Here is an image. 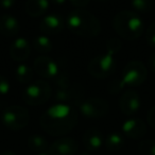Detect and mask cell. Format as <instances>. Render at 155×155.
<instances>
[{
    "mask_svg": "<svg viewBox=\"0 0 155 155\" xmlns=\"http://www.w3.org/2000/svg\"><path fill=\"white\" fill-rule=\"evenodd\" d=\"M16 80L21 84H30L34 77V70L27 64H20L15 69Z\"/></svg>",
    "mask_w": 155,
    "mask_h": 155,
    "instance_id": "obj_20",
    "label": "cell"
},
{
    "mask_svg": "<svg viewBox=\"0 0 155 155\" xmlns=\"http://www.w3.org/2000/svg\"><path fill=\"white\" fill-rule=\"evenodd\" d=\"M54 99L58 103H66L72 106H79L84 100V88L80 84L70 83L63 88L56 89Z\"/></svg>",
    "mask_w": 155,
    "mask_h": 155,
    "instance_id": "obj_9",
    "label": "cell"
},
{
    "mask_svg": "<svg viewBox=\"0 0 155 155\" xmlns=\"http://www.w3.org/2000/svg\"><path fill=\"white\" fill-rule=\"evenodd\" d=\"M104 138L97 129H89L83 135V143L88 151H98L102 147Z\"/></svg>",
    "mask_w": 155,
    "mask_h": 155,
    "instance_id": "obj_17",
    "label": "cell"
},
{
    "mask_svg": "<svg viewBox=\"0 0 155 155\" xmlns=\"http://www.w3.org/2000/svg\"><path fill=\"white\" fill-rule=\"evenodd\" d=\"M69 1L77 9H83V8H85L86 5H89L91 0H69Z\"/></svg>",
    "mask_w": 155,
    "mask_h": 155,
    "instance_id": "obj_28",
    "label": "cell"
},
{
    "mask_svg": "<svg viewBox=\"0 0 155 155\" xmlns=\"http://www.w3.org/2000/svg\"><path fill=\"white\" fill-rule=\"evenodd\" d=\"M122 48L118 38H110L106 43V51L94 58L87 66V71L96 79H105L112 75L116 69V55Z\"/></svg>",
    "mask_w": 155,
    "mask_h": 155,
    "instance_id": "obj_3",
    "label": "cell"
},
{
    "mask_svg": "<svg viewBox=\"0 0 155 155\" xmlns=\"http://www.w3.org/2000/svg\"><path fill=\"white\" fill-rule=\"evenodd\" d=\"M33 70L44 79H53L60 74V68L56 62L46 55L35 58L33 63Z\"/></svg>",
    "mask_w": 155,
    "mask_h": 155,
    "instance_id": "obj_10",
    "label": "cell"
},
{
    "mask_svg": "<svg viewBox=\"0 0 155 155\" xmlns=\"http://www.w3.org/2000/svg\"><path fill=\"white\" fill-rule=\"evenodd\" d=\"M49 9V0H27L26 12L30 17L43 16Z\"/></svg>",
    "mask_w": 155,
    "mask_h": 155,
    "instance_id": "obj_18",
    "label": "cell"
},
{
    "mask_svg": "<svg viewBox=\"0 0 155 155\" xmlns=\"http://www.w3.org/2000/svg\"><path fill=\"white\" fill-rule=\"evenodd\" d=\"M115 32L125 41H135L144 33V22L136 12L123 10L113 18Z\"/></svg>",
    "mask_w": 155,
    "mask_h": 155,
    "instance_id": "obj_5",
    "label": "cell"
},
{
    "mask_svg": "<svg viewBox=\"0 0 155 155\" xmlns=\"http://www.w3.org/2000/svg\"><path fill=\"white\" fill-rule=\"evenodd\" d=\"M104 144L108 151L116 152V151L122 149V147L124 146V137L121 133L113 132L106 136L105 140H104Z\"/></svg>",
    "mask_w": 155,
    "mask_h": 155,
    "instance_id": "obj_19",
    "label": "cell"
},
{
    "mask_svg": "<svg viewBox=\"0 0 155 155\" xmlns=\"http://www.w3.org/2000/svg\"><path fill=\"white\" fill-rule=\"evenodd\" d=\"M148 68L152 72H155V53L151 54L150 58H148Z\"/></svg>",
    "mask_w": 155,
    "mask_h": 155,
    "instance_id": "obj_30",
    "label": "cell"
},
{
    "mask_svg": "<svg viewBox=\"0 0 155 155\" xmlns=\"http://www.w3.org/2000/svg\"><path fill=\"white\" fill-rule=\"evenodd\" d=\"M146 41L149 46L155 48V21L146 30Z\"/></svg>",
    "mask_w": 155,
    "mask_h": 155,
    "instance_id": "obj_25",
    "label": "cell"
},
{
    "mask_svg": "<svg viewBox=\"0 0 155 155\" xmlns=\"http://www.w3.org/2000/svg\"><path fill=\"white\" fill-rule=\"evenodd\" d=\"M52 96V88L45 80H35L28 84L22 94L25 103L30 106H39L45 104Z\"/></svg>",
    "mask_w": 155,
    "mask_h": 155,
    "instance_id": "obj_6",
    "label": "cell"
},
{
    "mask_svg": "<svg viewBox=\"0 0 155 155\" xmlns=\"http://www.w3.org/2000/svg\"><path fill=\"white\" fill-rule=\"evenodd\" d=\"M78 152V143L71 137H62L56 139L48 148L49 155H75Z\"/></svg>",
    "mask_w": 155,
    "mask_h": 155,
    "instance_id": "obj_12",
    "label": "cell"
},
{
    "mask_svg": "<svg viewBox=\"0 0 155 155\" xmlns=\"http://www.w3.org/2000/svg\"><path fill=\"white\" fill-rule=\"evenodd\" d=\"M1 121L7 129L11 131H20L29 124L30 114L24 106L11 105L2 110Z\"/></svg>",
    "mask_w": 155,
    "mask_h": 155,
    "instance_id": "obj_7",
    "label": "cell"
},
{
    "mask_svg": "<svg viewBox=\"0 0 155 155\" xmlns=\"http://www.w3.org/2000/svg\"><path fill=\"white\" fill-rule=\"evenodd\" d=\"M138 150L141 155H155V140H142L138 146Z\"/></svg>",
    "mask_w": 155,
    "mask_h": 155,
    "instance_id": "obj_24",
    "label": "cell"
},
{
    "mask_svg": "<svg viewBox=\"0 0 155 155\" xmlns=\"http://www.w3.org/2000/svg\"><path fill=\"white\" fill-rule=\"evenodd\" d=\"M0 108H1V104H0Z\"/></svg>",
    "mask_w": 155,
    "mask_h": 155,
    "instance_id": "obj_36",
    "label": "cell"
},
{
    "mask_svg": "<svg viewBox=\"0 0 155 155\" xmlns=\"http://www.w3.org/2000/svg\"><path fill=\"white\" fill-rule=\"evenodd\" d=\"M37 155H49V154H47V153L44 152V153H38V154H37Z\"/></svg>",
    "mask_w": 155,
    "mask_h": 155,
    "instance_id": "obj_34",
    "label": "cell"
},
{
    "mask_svg": "<svg viewBox=\"0 0 155 155\" xmlns=\"http://www.w3.org/2000/svg\"><path fill=\"white\" fill-rule=\"evenodd\" d=\"M122 132L131 139H141L147 133L146 123L140 118H130L123 122Z\"/></svg>",
    "mask_w": 155,
    "mask_h": 155,
    "instance_id": "obj_15",
    "label": "cell"
},
{
    "mask_svg": "<svg viewBox=\"0 0 155 155\" xmlns=\"http://www.w3.org/2000/svg\"><path fill=\"white\" fill-rule=\"evenodd\" d=\"M33 47L38 53H49L52 51L53 48V44H52L51 39L47 36V35H38L33 39Z\"/></svg>",
    "mask_w": 155,
    "mask_h": 155,
    "instance_id": "obj_22",
    "label": "cell"
},
{
    "mask_svg": "<svg viewBox=\"0 0 155 155\" xmlns=\"http://www.w3.org/2000/svg\"><path fill=\"white\" fill-rule=\"evenodd\" d=\"M148 77V68L142 62L134 60L129 62L122 70L120 79H115L107 85L110 95H117L127 87L140 86Z\"/></svg>",
    "mask_w": 155,
    "mask_h": 155,
    "instance_id": "obj_4",
    "label": "cell"
},
{
    "mask_svg": "<svg viewBox=\"0 0 155 155\" xmlns=\"http://www.w3.org/2000/svg\"><path fill=\"white\" fill-rule=\"evenodd\" d=\"M140 104L141 101L139 95L133 89H127L121 94L118 101L119 108L127 116H132L137 113L140 108Z\"/></svg>",
    "mask_w": 155,
    "mask_h": 155,
    "instance_id": "obj_11",
    "label": "cell"
},
{
    "mask_svg": "<svg viewBox=\"0 0 155 155\" xmlns=\"http://www.w3.org/2000/svg\"><path fill=\"white\" fill-rule=\"evenodd\" d=\"M80 155H91L89 153H87V152H83V153H81Z\"/></svg>",
    "mask_w": 155,
    "mask_h": 155,
    "instance_id": "obj_33",
    "label": "cell"
},
{
    "mask_svg": "<svg viewBox=\"0 0 155 155\" xmlns=\"http://www.w3.org/2000/svg\"><path fill=\"white\" fill-rule=\"evenodd\" d=\"M41 127L51 136H62L71 132L78 123V112L72 105L55 103L43 113Z\"/></svg>",
    "mask_w": 155,
    "mask_h": 155,
    "instance_id": "obj_1",
    "label": "cell"
},
{
    "mask_svg": "<svg viewBox=\"0 0 155 155\" xmlns=\"http://www.w3.org/2000/svg\"><path fill=\"white\" fill-rule=\"evenodd\" d=\"M65 25L71 33L85 38H94L101 32L99 19L85 9H74L69 12Z\"/></svg>",
    "mask_w": 155,
    "mask_h": 155,
    "instance_id": "obj_2",
    "label": "cell"
},
{
    "mask_svg": "<svg viewBox=\"0 0 155 155\" xmlns=\"http://www.w3.org/2000/svg\"><path fill=\"white\" fill-rule=\"evenodd\" d=\"M31 54L30 43L25 37H17L10 46V56L15 62H24Z\"/></svg>",
    "mask_w": 155,
    "mask_h": 155,
    "instance_id": "obj_14",
    "label": "cell"
},
{
    "mask_svg": "<svg viewBox=\"0 0 155 155\" xmlns=\"http://www.w3.org/2000/svg\"><path fill=\"white\" fill-rule=\"evenodd\" d=\"M20 24L16 17L10 14L0 16V34L5 37H13L19 33Z\"/></svg>",
    "mask_w": 155,
    "mask_h": 155,
    "instance_id": "obj_16",
    "label": "cell"
},
{
    "mask_svg": "<svg viewBox=\"0 0 155 155\" xmlns=\"http://www.w3.org/2000/svg\"><path fill=\"white\" fill-rule=\"evenodd\" d=\"M15 5V0H0V5L5 10L12 9Z\"/></svg>",
    "mask_w": 155,
    "mask_h": 155,
    "instance_id": "obj_29",
    "label": "cell"
},
{
    "mask_svg": "<svg viewBox=\"0 0 155 155\" xmlns=\"http://www.w3.org/2000/svg\"><path fill=\"white\" fill-rule=\"evenodd\" d=\"M98 1H107V0H98Z\"/></svg>",
    "mask_w": 155,
    "mask_h": 155,
    "instance_id": "obj_35",
    "label": "cell"
},
{
    "mask_svg": "<svg viewBox=\"0 0 155 155\" xmlns=\"http://www.w3.org/2000/svg\"><path fill=\"white\" fill-rule=\"evenodd\" d=\"M147 121H148V124L150 125L152 129L155 130V105L152 106V107L150 108V110L148 112Z\"/></svg>",
    "mask_w": 155,
    "mask_h": 155,
    "instance_id": "obj_27",
    "label": "cell"
},
{
    "mask_svg": "<svg viewBox=\"0 0 155 155\" xmlns=\"http://www.w3.org/2000/svg\"><path fill=\"white\" fill-rule=\"evenodd\" d=\"M67 0H51V2L52 3H54V5H64L65 2H66Z\"/></svg>",
    "mask_w": 155,
    "mask_h": 155,
    "instance_id": "obj_31",
    "label": "cell"
},
{
    "mask_svg": "<svg viewBox=\"0 0 155 155\" xmlns=\"http://www.w3.org/2000/svg\"><path fill=\"white\" fill-rule=\"evenodd\" d=\"M65 28L64 19L58 14L46 15L39 24V30L44 35H55L61 33Z\"/></svg>",
    "mask_w": 155,
    "mask_h": 155,
    "instance_id": "obj_13",
    "label": "cell"
},
{
    "mask_svg": "<svg viewBox=\"0 0 155 155\" xmlns=\"http://www.w3.org/2000/svg\"><path fill=\"white\" fill-rule=\"evenodd\" d=\"M110 105L103 98L93 97L84 99L79 105L80 113L88 119H97L104 117L108 113Z\"/></svg>",
    "mask_w": 155,
    "mask_h": 155,
    "instance_id": "obj_8",
    "label": "cell"
},
{
    "mask_svg": "<svg viewBox=\"0 0 155 155\" xmlns=\"http://www.w3.org/2000/svg\"><path fill=\"white\" fill-rule=\"evenodd\" d=\"M10 91H11V85L8 79L3 75H0V96L8 95Z\"/></svg>",
    "mask_w": 155,
    "mask_h": 155,
    "instance_id": "obj_26",
    "label": "cell"
},
{
    "mask_svg": "<svg viewBox=\"0 0 155 155\" xmlns=\"http://www.w3.org/2000/svg\"><path fill=\"white\" fill-rule=\"evenodd\" d=\"M0 155H17L15 152H13V151H5V152H2Z\"/></svg>",
    "mask_w": 155,
    "mask_h": 155,
    "instance_id": "obj_32",
    "label": "cell"
},
{
    "mask_svg": "<svg viewBox=\"0 0 155 155\" xmlns=\"http://www.w3.org/2000/svg\"><path fill=\"white\" fill-rule=\"evenodd\" d=\"M28 147L30 150L37 153H44L46 150H48V142L44 136L39 134H33L28 139Z\"/></svg>",
    "mask_w": 155,
    "mask_h": 155,
    "instance_id": "obj_21",
    "label": "cell"
},
{
    "mask_svg": "<svg viewBox=\"0 0 155 155\" xmlns=\"http://www.w3.org/2000/svg\"><path fill=\"white\" fill-rule=\"evenodd\" d=\"M131 5L135 11L146 13L152 10L154 5V0H132Z\"/></svg>",
    "mask_w": 155,
    "mask_h": 155,
    "instance_id": "obj_23",
    "label": "cell"
}]
</instances>
